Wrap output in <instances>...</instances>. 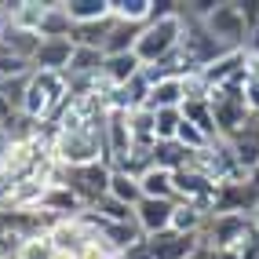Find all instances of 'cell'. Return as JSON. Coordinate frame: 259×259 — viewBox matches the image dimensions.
<instances>
[{"label": "cell", "mask_w": 259, "mask_h": 259, "mask_svg": "<svg viewBox=\"0 0 259 259\" xmlns=\"http://www.w3.org/2000/svg\"><path fill=\"white\" fill-rule=\"evenodd\" d=\"M183 15L171 11V15H153V19L143 26V37L135 44V59L143 66H161L168 55H176V48L183 40Z\"/></svg>", "instance_id": "1"}, {"label": "cell", "mask_w": 259, "mask_h": 259, "mask_svg": "<svg viewBox=\"0 0 259 259\" xmlns=\"http://www.w3.org/2000/svg\"><path fill=\"white\" fill-rule=\"evenodd\" d=\"M110 176H113V168H110L106 161L80 164V168L55 164V168H51V176H48V183H62V186H70L73 194L84 201V208H92L99 197H106V194H110Z\"/></svg>", "instance_id": "2"}, {"label": "cell", "mask_w": 259, "mask_h": 259, "mask_svg": "<svg viewBox=\"0 0 259 259\" xmlns=\"http://www.w3.org/2000/svg\"><path fill=\"white\" fill-rule=\"evenodd\" d=\"M204 29L227 48V51H245L248 48V22L241 15L237 0H215V8L204 19Z\"/></svg>", "instance_id": "3"}, {"label": "cell", "mask_w": 259, "mask_h": 259, "mask_svg": "<svg viewBox=\"0 0 259 259\" xmlns=\"http://www.w3.org/2000/svg\"><path fill=\"white\" fill-rule=\"evenodd\" d=\"M179 201H157V197H143L135 204V227H139L143 237H157L164 230H171V215H176Z\"/></svg>", "instance_id": "4"}, {"label": "cell", "mask_w": 259, "mask_h": 259, "mask_svg": "<svg viewBox=\"0 0 259 259\" xmlns=\"http://www.w3.org/2000/svg\"><path fill=\"white\" fill-rule=\"evenodd\" d=\"M146 245H150V255H153V259H190V255L201 248V241L190 237V234L164 230V234H157V237H146Z\"/></svg>", "instance_id": "5"}, {"label": "cell", "mask_w": 259, "mask_h": 259, "mask_svg": "<svg viewBox=\"0 0 259 259\" xmlns=\"http://www.w3.org/2000/svg\"><path fill=\"white\" fill-rule=\"evenodd\" d=\"M73 59V40H40V51L33 55V70L40 73H66Z\"/></svg>", "instance_id": "6"}, {"label": "cell", "mask_w": 259, "mask_h": 259, "mask_svg": "<svg viewBox=\"0 0 259 259\" xmlns=\"http://www.w3.org/2000/svg\"><path fill=\"white\" fill-rule=\"evenodd\" d=\"M139 70H143V62L135 59V51H132V55H106V62H102V88H106V92L124 88Z\"/></svg>", "instance_id": "7"}, {"label": "cell", "mask_w": 259, "mask_h": 259, "mask_svg": "<svg viewBox=\"0 0 259 259\" xmlns=\"http://www.w3.org/2000/svg\"><path fill=\"white\" fill-rule=\"evenodd\" d=\"M40 40H70L73 37V19L70 11H66V4H48L44 15H40Z\"/></svg>", "instance_id": "8"}, {"label": "cell", "mask_w": 259, "mask_h": 259, "mask_svg": "<svg viewBox=\"0 0 259 259\" xmlns=\"http://www.w3.org/2000/svg\"><path fill=\"white\" fill-rule=\"evenodd\" d=\"M183 106V77H157L150 88L146 110H179Z\"/></svg>", "instance_id": "9"}, {"label": "cell", "mask_w": 259, "mask_h": 259, "mask_svg": "<svg viewBox=\"0 0 259 259\" xmlns=\"http://www.w3.org/2000/svg\"><path fill=\"white\" fill-rule=\"evenodd\" d=\"M113 26H117V15L110 11L106 19H95V22H80V26H73V44L77 48H99L102 51V44L110 40V33H113Z\"/></svg>", "instance_id": "10"}, {"label": "cell", "mask_w": 259, "mask_h": 259, "mask_svg": "<svg viewBox=\"0 0 259 259\" xmlns=\"http://www.w3.org/2000/svg\"><path fill=\"white\" fill-rule=\"evenodd\" d=\"M0 44H4L11 55H19V59L33 62V55L40 51V33L22 29V26H8V29H0Z\"/></svg>", "instance_id": "11"}, {"label": "cell", "mask_w": 259, "mask_h": 259, "mask_svg": "<svg viewBox=\"0 0 259 259\" xmlns=\"http://www.w3.org/2000/svg\"><path fill=\"white\" fill-rule=\"evenodd\" d=\"M139 186H143V197L179 201V194H176V171H164V168H157V164H153L146 176L139 179Z\"/></svg>", "instance_id": "12"}, {"label": "cell", "mask_w": 259, "mask_h": 259, "mask_svg": "<svg viewBox=\"0 0 259 259\" xmlns=\"http://www.w3.org/2000/svg\"><path fill=\"white\" fill-rule=\"evenodd\" d=\"M139 37H143V26L139 22H120L117 19L110 40L102 44V55H132L135 44H139Z\"/></svg>", "instance_id": "13"}, {"label": "cell", "mask_w": 259, "mask_h": 259, "mask_svg": "<svg viewBox=\"0 0 259 259\" xmlns=\"http://www.w3.org/2000/svg\"><path fill=\"white\" fill-rule=\"evenodd\" d=\"M128 132H132V146H153L157 143V117H153V110H146V106L128 110Z\"/></svg>", "instance_id": "14"}, {"label": "cell", "mask_w": 259, "mask_h": 259, "mask_svg": "<svg viewBox=\"0 0 259 259\" xmlns=\"http://www.w3.org/2000/svg\"><path fill=\"white\" fill-rule=\"evenodd\" d=\"M190 157H194V150H186L179 139L171 143H153V164L164 168V171H183L190 164Z\"/></svg>", "instance_id": "15"}, {"label": "cell", "mask_w": 259, "mask_h": 259, "mask_svg": "<svg viewBox=\"0 0 259 259\" xmlns=\"http://www.w3.org/2000/svg\"><path fill=\"white\" fill-rule=\"evenodd\" d=\"M66 11H70L73 26L80 22H95V19H106V15L113 11V0H62Z\"/></svg>", "instance_id": "16"}, {"label": "cell", "mask_w": 259, "mask_h": 259, "mask_svg": "<svg viewBox=\"0 0 259 259\" xmlns=\"http://www.w3.org/2000/svg\"><path fill=\"white\" fill-rule=\"evenodd\" d=\"M204 219H208V212H201L197 204H190V201H179V204H176V215H171V230L197 237L201 227H204Z\"/></svg>", "instance_id": "17"}, {"label": "cell", "mask_w": 259, "mask_h": 259, "mask_svg": "<svg viewBox=\"0 0 259 259\" xmlns=\"http://www.w3.org/2000/svg\"><path fill=\"white\" fill-rule=\"evenodd\" d=\"M110 197H117L120 204L135 208V204L143 201V186H139L135 176H128V171H113V176H110Z\"/></svg>", "instance_id": "18"}, {"label": "cell", "mask_w": 259, "mask_h": 259, "mask_svg": "<svg viewBox=\"0 0 259 259\" xmlns=\"http://www.w3.org/2000/svg\"><path fill=\"white\" fill-rule=\"evenodd\" d=\"M113 15L120 22H139L146 26L153 19V0H113Z\"/></svg>", "instance_id": "19"}, {"label": "cell", "mask_w": 259, "mask_h": 259, "mask_svg": "<svg viewBox=\"0 0 259 259\" xmlns=\"http://www.w3.org/2000/svg\"><path fill=\"white\" fill-rule=\"evenodd\" d=\"M92 215H99V219H106V223H135L132 215H135V208H128V204H120L117 197H99L92 208H88Z\"/></svg>", "instance_id": "20"}, {"label": "cell", "mask_w": 259, "mask_h": 259, "mask_svg": "<svg viewBox=\"0 0 259 259\" xmlns=\"http://www.w3.org/2000/svg\"><path fill=\"white\" fill-rule=\"evenodd\" d=\"M55 245H51L48 234H37V237H26L15 245V259H55Z\"/></svg>", "instance_id": "21"}, {"label": "cell", "mask_w": 259, "mask_h": 259, "mask_svg": "<svg viewBox=\"0 0 259 259\" xmlns=\"http://www.w3.org/2000/svg\"><path fill=\"white\" fill-rule=\"evenodd\" d=\"M153 117H157V143H171L179 135L183 110H153Z\"/></svg>", "instance_id": "22"}, {"label": "cell", "mask_w": 259, "mask_h": 259, "mask_svg": "<svg viewBox=\"0 0 259 259\" xmlns=\"http://www.w3.org/2000/svg\"><path fill=\"white\" fill-rule=\"evenodd\" d=\"M245 106H248V113L252 117H259V80H245Z\"/></svg>", "instance_id": "23"}, {"label": "cell", "mask_w": 259, "mask_h": 259, "mask_svg": "<svg viewBox=\"0 0 259 259\" xmlns=\"http://www.w3.org/2000/svg\"><path fill=\"white\" fill-rule=\"evenodd\" d=\"M120 259H153V255H150V245H146V237H143V241H135L128 252H120Z\"/></svg>", "instance_id": "24"}, {"label": "cell", "mask_w": 259, "mask_h": 259, "mask_svg": "<svg viewBox=\"0 0 259 259\" xmlns=\"http://www.w3.org/2000/svg\"><path fill=\"white\" fill-rule=\"evenodd\" d=\"M245 51H248V55H259V19H255L252 29H248V48H245Z\"/></svg>", "instance_id": "25"}, {"label": "cell", "mask_w": 259, "mask_h": 259, "mask_svg": "<svg viewBox=\"0 0 259 259\" xmlns=\"http://www.w3.org/2000/svg\"><path fill=\"white\" fill-rule=\"evenodd\" d=\"M245 73L252 80H259V55H248V51H245Z\"/></svg>", "instance_id": "26"}]
</instances>
